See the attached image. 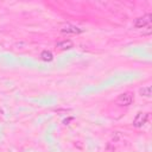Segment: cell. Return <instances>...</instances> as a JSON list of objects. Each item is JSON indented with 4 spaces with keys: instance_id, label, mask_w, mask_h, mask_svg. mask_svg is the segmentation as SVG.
<instances>
[{
    "instance_id": "6da1fadb",
    "label": "cell",
    "mask_w": 152,
    "mask_h": 152,
    "mask_svg": "<svg viewBox=\"0 0 152 152\" xmlns=\"http://www.w3.org/2000/svg\"><path fill=\"white\" fill-rule=\"evenodd\" d=\"M151 18H152V15L150 13H147V14L140 17V18H137L135 21H134V26L138 27V28H145V27L151 25V20H152Z\"/></svg>"
},
{
    "instance_id": "7a4b0ae2",
    "label": "cell",
    "mask_w": 152,
    "mask_h": 152,
    "mask_svg": "<svg viewBox=\"0 0 152 152\" xmlns=\"http://www.w3.org/2000/svg\"><path fill=\"white\" fill-rule=\"evenodd\" d=\"M133 101V94L132 93H122L116 99V104L119 106H129Z\"/></svg>"
},
{
    "instance_id": "3957f363",
    "label": "cell",
    "mask_w": 152,
    "mask_h": 152,
    "mask_svg": "<svg viewBox=\"0 0 152 152\" xmlns=\"http://www.w3.org/2000/svg\"><path fill=\"white\" fill-rule=\"evenodd\" d=\"M147 119H148V114H147V113H138L137 116H135L134 120H133V125H134L135 127H141L142 125L146 124Z\"/></svg>"
},
{
    "instance_id": "277c9868",
    "label": "cell",
    "mask_w": 152,
    "mask_h": 152,
    "mask_svg": "<svg viewBox=\"0 0 152 152\" xmlns=\"http://www.w3.org/2000/svg\"><path fill=\"white\" fill-rule=\"evenodd\" d=\"M61 31L64 33H81L82 32V30L80 27L74 26V25H65L61 28Z\"/></svg>"
},
{
    "instance_id": "5b68a950",
    "label": "cell",
    "mask_w": 152,
    "mask_h": 152,
    "mask_svg": "<svg viewBox=\"0 0 152 152\" xmlns=\"http://www.w3.org/2000/svg\"><path fill=\"white\" fill-rule=\"evenodd\" d=\"M57 48L61 49V50H69L72 48V42L69 40V39H64V40H61L57 43Z\"/></svg>"
},
{
    "instance_id": "8992f818",
    "label": "cell",
    "mask_w": 152,
    "mask_h": 152,
    "mask_svg": "<svg viewBox=\"0 0 152 152\" xmlns=\"http://www.w3.org/2000/svg\"><path fill=\"white\" fill-rule=\"evenodd\" d=\"M139 93H140L142 96L150 97V96H151V86H145V87L140 88V89H139Z\"/></svg>"
},
{
    "instance_id": "52a82bcc",
    "label": "cell",
    "mask_w": 152,
    "mask_h": 152,
    "mask_svg": "<svg viewBox=\"0 0 152 152\" xmlns=\"http://www.w3.org/2000/svg\"><path fill=\"white\" fill-rule=\"evenodd\" d=\"M40 57H42V59L43 61H46V62H50V61H52V58H53V55L50 52V51H43L42 53H40Z\"/></svg>"
}]
</instances>
